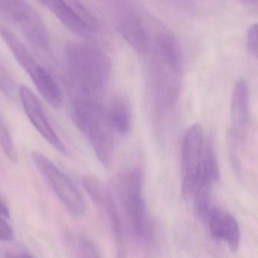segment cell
<instances>
[{
	"instance_id": "cell-13",
	"label": "cell",
	"mask_w": 258,
	"mask_h": 258,
	"mask_svg": "<svg viewBox=\"0 0 258 258\" xmlns=\"http://www.w3.org/2000/svg\"><path fill=\"white\" fill-rule=\"evenodd\" d=\"M40 4L46 7L58 20L73 34L90 38L93 37L96 29L89 25L83 19L66 0H37Z\"/></svg>"
},
{
	"instance_id": "cell-16",
	"label": "cell",
	"mask_w": 258,
	"mask_h": 258,
	"mask_svg": "<svg viewBox=\"0 0 258 258\" xmlns=\"http://www.w3.org/2000/svg\"><path fill=\"white\" fill-rule=\"evenodd\" d=\"M0 146L2 147L6 156L12 162H18L19 157H18L17 151L15 146L14 142L12 139L11 134L9 131L8 127L1 116H0Z\"/></svg>"
},
{
	"instance_id": "cell-20",
	"label": "cell",
	"mask_w": 258,
	"mask_h": 258,
	"mask_svg": "<svg viewBox=\"0 0 258 258\" xmlns=\"http://www.w3.org/2000/svg\"><path fill=\"white\" fill-rule=\"evenodd\" d=\"M6 220L7 219L0 216V241H10L14 239V230Z\"/></svg>"
},
{
	"instance_id": "cell-12",
	"label": "cell",
	"mask_w": 258,
	"mask_h": 258,
	"mask_svg": "<svg viewBox=\"0 0 258 258\" xmlns=\"http://www.w3.org/2000/svg\"><path fill=\"white\" fill-rule=\"evenodd\" d=\"M210 232L216 239L227 244L231 251L239 247L241 232L238 221L230 213L217 208H211L206 220Z\"/></svg>"
},
{
	"instance_id": "cell-18",
	"label": "cell",
	"mask_w": 258,
	"mask_h": 258,
	"mask_svg": "<svg viewBox=\"0 0 258 258\" xmlns=\"http://www.w3.org/2000/svg\"><path fill=\"white\" fill-rule=\"evenodd\" d=\"M66 1L83 19H84L89 25H91L95 29L97 30V19L80 0H66Z\"/></svg>"
},
{
	"instance_id": "cell-11",
	"label": "cell",
	"mask_w": 258,
	"mask_h": 258,
	"mask_svg": "<svg viewBox=\"0 0 258 258\" xmlns=\"http://www.w3.org/2000/svg\"><path fill=\"white\" fill-rule=\"evenodd\" d=\"M248 118V86L244 79H239L235 83L231 96L229 138L233 147L242 140Z\"/></svg>"
},
{
	"instance_id": "cell-14",
	"label": "cell",
	"mask_w": 258,
	"mask_h": 258,
	"mask_svg": "<svg viewBox=\"0 0 258 258\" xmlns=\"http://www.w3.org/2000/svg\"><path fill=\"white\" fill-rule=\"evenodd\" d=\"M108 117L113 129L121 136H126L132 126V111L131 105L126 99L117 98L113 101Z\"/></svg>"
},
{
	"instance_id": "cell-21",
	"label": "cell",
	"mask_w": 258,
	"mask_h": 258,
	"mask_svg": "<svg viewBox=\"0 0 258 258\" xmlns=\"http://www.w3.org/2000/svg\"><path fill=\"white\" fill-rule=\"evenodd\" d=\"M0 216H2L6 219H10L11 216L10 209L1 198H0Z\"/></svg>"
},
{
	"instance_id": "cell-8",
	"label": "cell",
	"mask_w": 258,
	"mask_h": 258,
	"mask_svg": "<svg viewBox=\"0 0 258 258\" xmlns=\"http://www.w3.org/2000/svg\"><path fill=\"white\" fill-rule=\"evenodd\" d=\"M203 130L199 123L190 126L182 139V196L191 199L200 179L205 152Z\"/></svg>"
},
{
	"instance_id": "cell-3",
	"label": "cell",
	"mask_w": 258,
	"mask_h": 258,
	"mask_svg": "<svg viewBox=\"0 0 258 258\" xmlns=\"http://www.w3.org/2000/svg\"><path fill=\"white\" fill-rule=\"evenodd\" d=\"M73 117L77 126L87 137L99 161L109 167L114 155V129L102 102H72Z\"/></svg>"
},
{
	"instance_id": "cell-2",
	"label": "cell",
	"mask_w": 258,
	"mask_h": 258,
	"mask_svg": "<svg viewBox=\"0 0 258 258\" xmlns=\"http://www.w3.org/2000/svg\"><path fill=\"white\" fill-rule=\"evenodd\" d=\"M152 49L147 81L152 105L158 114L173 109L179 99L183 59Z\"/></svg>"
},
{
	"instance_id": "cell-6",
	"label": "cell",
	"mask_w": 258,
	"mask_h": 258,
	"mask_svg": "<svg viewBox=\"0 0 258 258\" xmlns=\"http://www.w3.org/2000/svg\"><path fill=\"white\" fill-rule=\"evenodd\" d=\"M0 18L17 28L34 49L50 53L46 25L38 12L27 0H0Z\"/></svg>"
},
{
	"instance_id": "cell-15",
	"label": "cell",
	"mask_w": 258,
	"mask_h": 258,
	"mask_svg": "<svg viewBox=\"0 0 258 258\" xmlns=\"http://www.w3.org/2000/svg\"><path fill=\"white\" fill-rule=\"evenodd\" d=\"M66 241L72 251L83 257H99L100 251L97 246L87 237L78 234H69Z\"/></svg>"
},
{
	"instance_id": "cell-17",
	"label": "cell",
	"mask_w": 258,
	"mask_h": 258,
	"mask_svg": "<svg viewBox=\"0 0 258 258\" xmlns=\"http://www.w3.org/2000/svg\"><path fill=\"white\" fill-rule=\"evenodd\" d=\"M0 90L12 99H15L17 96V87L8 71L0 64Z\"/></svg>"
},
{
	"instance_id": "cell-19",
	"label": "cell",
	"mask_w": 258,
	"mask_h": 258,
	"mask_svg": "<svg viewBox=\"0 0 258 258\" xmlns=\"http://www.w3.org/2000/svg\"><path fill=\"white\" fill-rule=\"evenodd\" d=\"M247 46L250 53L256 58L258 52V30L256 24L252 25L247 30Z\"/></svg>"
},
{
	"instance_id": "cell-10",
	"label": "cell",
	"mask_w": 258,
	"mask_h": 258,
	"mask_svg": "<svg viewBox=\"0 0 258 258\" xmlns=\"http://www.w3.org/2000/svg\"><path fill=\"white\" fill-rule=\"evenodd\" d=\"M118 14L117 29L120 35L137 53L147 55L152 39L143 18L132 8L123 5Z\"/></svg>"
},
{
	"instance_id": "cell-9",
	"label": "cell",
	"mask_w": 258,
	"mask_h": 258,
	"mask_svg": "<svg viewBox=\"0 0 258 258\" xmlns=\"http://www.w3.org/2000/svg\"><path fill=\"white\" fill-rule=\"evenodd\" d=\"M19 95L25 113L39 134L54 149L62 154H67V149L48 120L43 107L35 93L25 85H21Z\"/></svg>"
},
{
	"instance_id": "cell-1",
	"label": "cell",
	"mask_w": 258,
	"mask_h": 258,
	"mask_svg": "<svg viewBox=\"0 0 258 258\" xmlns=\"http://www.w3.org/2000/svg\"><path fill=\"white\" fill-rule=\"evenodd\" d=\"M64 55L72 102H101L111 75L108 57L93 45L83 42L67 43Z\"/></svg>"
},
{
	"instance_id": "cell-22",
	"label": "cell",
	"mask_w": 258,
	"mask_h": 258,
	"mask_svg": "<svg viewBox=\"0 0 258 258\" xmlns=\"http://www.w3.org/2000/svg\"><path fill=\"white\" fill-rule=\"evenodd\" d=\"M241 4L246 7H252V8H256L257 7L258 0H238Z\"/></svg>"
},
{
	"instance_id": "cell-5",
	"label": "cell",
	"mask_w": 258,
	"mask_h": 258,
	"mask_svg": "<svg viewBox=\"0 0 258 258\" xmlns=\"http://www.w3.org/2000/svg\"><path fill=\"white\" fill-rule=\"evenodd\" d=\"M0 37L43 99L52 108H59L62 105L63 95L55 78L39 62L16 33L4 24H0Z\"/></svg>"
},
{
	"instance_id": "cell-7",
	"label": "cell",
	"mask_w": 258,
	"mask_h": 258,
	"mask_svg": "<svg viewBox=\"0 0 258 258\" xmlns=\"http://www.w3.org/2000/svg\"><path fill=\"white\" fill-rule=\"evenodd\" d=\"M31 158L66 209L75 217L87 214V207L82 195L72 179L61 172L50 159L41 152L34 151Z\"/></svg>"
},
{
	"instance_id": "cell-4",
	"label": "cell",
	"mask_w": 258,
	"mask_h": 258,
	"mask_svg": "<svg viewBox=\"0 0 258 258\" xmlns=\"http://www.w3.org/2000/svg\"><path fill=\"white\" fill-rule=\"evenodd\" d=\"M116 191L122 211L134 236L148 241L152 235V223L143 197V175L137 168L122 171L116 179Z\"/></svg>"
}]
</instances>
